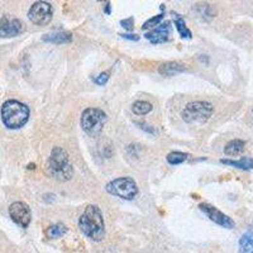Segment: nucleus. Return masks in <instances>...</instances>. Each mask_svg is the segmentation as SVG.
Wrapping results in <instances>:
<instances>
[{"label": "nucleus", "instance_id": "a211bd4d", "mask_svg": "<svg viewBox=\"0 0 253 253\" xmlns=\"http://www.w3.org/2000/svg\"><path fill=\"white\" fill-rule=\"evenodd\" d=\"M152 110V104L144 100H138L132 105V112L135 113V116H146Z\"/></svg>", "mask_w": 253, "mask_h": 253}, {"label": "nucleus", "instance_id": "412c9836", "mask_svg": "<svg viewBox=\"0 0 253 253\" xmlns=\"http://www.w3.org/2000/svg\"><path fill=\"white\" fill-rule=\"evenodd\" d=\"M164 17H165V14L161 13V14H158V16L153 17V18H151V19L146 20L142 28H143V29H150V28L153 29V28H156V27L160 26L161 22H162V19H164Z\"/></svg>", "mask_w": 253, "mask_h": 253}, {"label": "nucleus", "instance_id": "9d476101", "mask_svg": "<svg viewBox=\"0 0 253 253\" xmlns=\"http://www.w3.org/2000/svg\"><path fill=\"white\" fill-rule=\"evenodd\" d=\"M23 31H24V24L22 20L8 16H4L0 19V37L1 38H12V37L19 35Z\"/></svg>", "mask_w": 253, "mask_h": 253}, {"label": "nucleus", "instance_id": "39448f33", "mask_svg": "<svg viewBox=\"0 0 253 253\" xmlns=\"http://www.w3.org/2000/svg\"><path fill=\"white\" fill-rule=\"evenodd\" d=\"M214 113V106L208 101H192L183 110V119L186 123H206Z\"/></svg>", "mask_w": 253, "mask_h": 253}, {"label": "nucleus", "instance_id": "6ab92c4d", "mask_svg": "<svg viewBox=\"0 0 253 253\" xmlns=\"http://www.w3.org/2000/svg\"><path fill=\"white\" fill-rule=\"evenodd\" d=\"M175 26L177 28V32L179 34L183 37V38H191V31H190L187 27H186L185 20L181 18V17H175Z\"/></svg>", "mask_w": 253, "mask_h": 253}, {"label": "nucleus", "instance_id": "20e7f679", "mask_svg": "<svg viewBox=\"0 0 253 253\" xmlns=\"http://www.w3.org/2000/svg\"><path fill=\"white\" fill-rule=\"evenodd\" d=\"M108 117L101 109L98 108H87L81 114V127L84 132L90 137H96L103 131Z\"/></svg>", "mask_w": 253, "mask_h": 253}, {"label": "nucleus", "instance_id": "4be33fe9", "mask_svg": "<svg viewBox=\"0 0 253 253\" xmlns=\"http://www.w3.org/2000/svg\"><path fill=\"white\" fill-rule=\"evenodd\" d=\"M108 80H109V74H108V72H101L99 76L94 79V81H95L98 85H105V84L108 83Z\"/></svg>", "mask_w": 253, "mask_h": 253}, {"label": "nucleus", "instance_id": "7ed1b4c3", "mask_svg": "<svg viewBox=\"0 0 253 253\" xmlns=\"http://www.w3.org/2000/svg\"><path fill=\"white\" fill-rule=\"evenodd\" d=\"M48 172L58 181H68L74 175V167L71 165L68 153L64 148L55 147L52 150L47 162Z\"/></svg>", "mask_w": 253, "mask_h": 253}, {"label": "nucleus", "instance_id": "5701e85b", "mask_svg": "<svg viewBox=\"0 0 253 253\" xmlns=\"http://www.w3.org/2000/svg\"><path fill=\"white\" fill-rule=\"evenodd\" d=\"M120 26L123 27L124 29H127L128 32H131L132 29H133V26H135V23H133V18H128V19H123L120 20Z\"/></svg>", "mask_w": 253, "mask_h": 253}, {"label": "nucleus", "instance_id": "f3484780", "mask_svg": "<svg viewBox=\"0 0 253 253\" xmlns=\"http://www.w3.org/2000/svg\"><path fill=\"white\" fill-rule=\"evenodd\" d=\"M239 253H253V233L246 232L239 239Z\"/></svg>", "mask_w": 253, "mask_h": 253}, {"label": "nucleus", "instance_id": "ddd939ff", "mask_svg": "<svg viewBox=\"0 0 253 253\" xmlns=\"http://www.w3.org/2000/svg\"><path fill=\"white\" fill-rule=\"evenodd\" d=\"M186 68L183 64H179V62L170 61L165 62L158 67V72L164 76H173V75H177L180 72H185Z\"/></svg>", "mask_w": 253, "mask_h": 253}, {"label": "nucleus", "instance_id": "1a4fd4ad", "mask_svg": "<svg viewBox=\"0 0 253 253\" xmlns=\"http://www.w3.org/2000/svg\"><path fill=\"white\" fill-rule=\"evenodd\" d=\"M9 215L12 220L20 228H27L32 220V212L26 202H16L9 206Z\"/></svg>", "mask_w": 253, "mask_h": 253}, {"label": "nucleus", "instance_id": "f257e3e1", "mask_svg": "<svg viewBox=\"0 0 253 253\" xmlns=\"http://www.w3.org/2000/svg\"><path fill=\"white\" fill-rule=\"evenodd\" d=\"M79 227L87 238L99 242L105 236V224L101 210L96 205H87L79 219Z\"/></svg>", "mask_w": 253, "mask_h": 253}, {"label": "nucleus", "instance_id": "b1692460", "mask_svg": "<svg viewBox=\"0 0 253 253\" xmlns=\"http://www.w3.org/2000/svg\"><path fill=\"white\" fill-rule=\"evenodd\" d=\"M119 35H122L123 38L125 39H132V41H138V39H139V37H138L137 34H128V33H127V34H119Z\"/></svg>", "mask_w": 253, "mask_h": 253}, {"label": "nucleus", "instance_id": "f8f14e48", "mask_svg": "<svg viewBox=\"0 0 253 253\" xmlns=\"http://www.w3.org/2000/svg\"><path fill=\"white\" fill-rule=\"evenodd\" d=\"M45 42L55 43V45H64V43H70L72 41V34L70 32H64V31H57V32L47 33L42 37Z\"/></svg>", "mask_w": 253, "mask_h": 253}, {"label": "nucleus", "instance_id": "9b49d317", "mask_svg": "<svg viewBox=\"0 0 253 253\" xmlns=\"http://www.w3.org/2000/svg\"><path fill=\"white\" fill-rule=\"evenodd\" d=\"M171 35V22L161 23L160 26L156 28L151 29L150 32L146 34V38L151 41L153 45L157 43H164L170 39Z\"/></svg>", "mask_w": 253, "mask_h": 253}, {"label": "nucleus", "instance_id": "f03ea898", "mask_svg": "<svg viewBox=\"0 0 253 253\" xmlns=\"http://www.w3.org/2000/svg\"><path fill=\"white\" fill-rule=\"evenodd\" d=\"M29 119V108L18 100H7L1 106V120L9 129H19Z\"/></svg>", "mask_w": 253, "mask_h": 253}, {"label": "nucleus", "instance_id": "6e6552de", "mask_svg": "<svg viewBox=\"0 0 253 253\" xmlns=\"http://www.w3.org/2000/svg\"><path fill=\"white\" fill-rule=\"evenodd\" d=\"M199 209H200L210 220L214 221L215 224L220 225V227L225 228V229H233V228L236 227V223H234V220L231 217H228L227 214L220 212L219 209H217L214 205H212V204L202 202V204H199Z\"/></svg>", "mask_w": 253, "mask_h": 253}, {"label": "nucleus", "instance_id": "2eb2a0df", "mask_svg": "<svg viewBox=\"0 0 253 253\" xmlns=\"http://www.w3.org/2000/svg\"><path fill=\"white\" fill-rule=\"evenodd\" d=\"M244 147H246V142L242 141V139H233V141L228 142L225 144L224 147V153L227 156H231V157H234V156H238L244 151Z\"/></svg>", "mask_w": 253, "mask_h": 253}, {"label": "nucleus", "instance_id": "0eeeda50", "mask_svg": "<svg viewBox=\"0 0 253 253\" xmlns=\"http://www.w3.org/2000/svg\"><path fill=\"white\" fill-rule=\"evenodd\" d=\"M53 9L47 1H35L28 12V18L33 24L37 26H47L52 20Z\"/></svg>", "mask_w": 253, "mask_h": 253}, {"label": "nucleus", "instance_id": "aec40b11", "mask_svg": "<svg viewBox=\"0 0 253 253\" xmlns=\"http://www.w3.org/2000/svg\"><path fill=\"white\" fill-rule=\"evenodd\" d=\"M189 154L184 153V152H177V151H173L171 153L167 154V162L171 165H179L183 164L184 161L187 160Z\"/></svg>", "mask_w": 253, "mask_h": 253}, {"label": "nucleus", "instance_id": "4468645a", "mask_svg": "<svg viewBox=\"0 0 253 253\" xmlns=\"http://www.w3.org/2000/svg\"><path fill=\"white\" fill-rule=\"evenodd\" d=\"M220 162L221 164L228 165V166L239 169V170H253V158L251 157H242L239 158V160H228V158H223V160H220Z\"/></svg>", "mask_w": 253, "mask_h": 253}, {"label": "nucleus", "instance_id": "423d86ee", "mask_svg": "<svg viewBox=\"0 0 253 253\" xmlns=\"http://www.w3.org/2000/svg\"><path fill=\"white\" fill-rule=\"evenodd\" d=\"M106 191L124 200H133L138 195V186L132 177H119L105 186Z\"/></svg>", "mask_w": 253, "mask_h": 253}, {"label": "nucleus", "instance_id": "dca6fc26", "mask_svg": "<svg viewBox=\"0 0 253 253\" xmlns=\"http://www.w3.org/2000/svg\"><path fill=\"white\" fill-rule=\"evenodd\" d=\"M66 233H67V228L62 223L50 225L46 231V236H47L48 239H57V238L64 237Z\"/></svg>", "mask_w": 253, "mask_h": 253}]
</instances>
